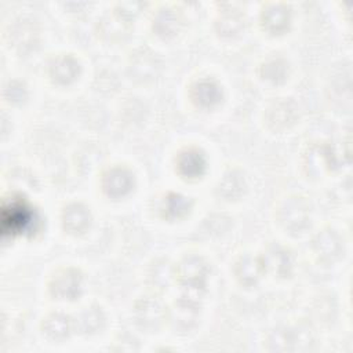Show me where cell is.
Here are the masks:
<instances>
[{
    "label": "cell",
    "mask_w": 353,
    "mask_h": 353,
    "mask_svg": "<svg viewBox=\"0 0 353 353\" xmlns=\"http://www.w3.org/2000/svg\"><path fill=\"white\" fill-rule=\"evenodd\" d=\"M175 273L178 281L183 287L190 290H200L205 285L208 266L201 256L189 255L179 262Z\"/></svg>",
    "instance_id": "cell-1"
},
{
    "label": "cell",
    "mask_w": 353,
    "mask_h": 353,
    "mask_svg": "<svg viewBox=\"0 0 353 353\" xmlns=\"http://www.w3.org/2000/svg\"><path fill=\"white\" fill-rule=\"evenodd\" d=\"M167 317L175 331H190L199 320V306L193 299H178L168 310Z\"/></svg>",
    "instance_id": "cell-2"
},
{
    "label": "cell",
    "mask_w": 353,
    "mask_h": 353,
    "mask_svg": "<svg viewBox=\"0 0 353 353\" xmlns=\"http://www.w3.org/2000/svg\"><path fill=\"white\" fill-rule=\"evenodd\" d=\"M50 291L59 299H74L81 292V274L76 269H63L50 283Z\"/></svg>",
    "instance_id": "cell-3"
},
{
    "label": "cell",
    "mask_w": 353,
    "mask_h": 353,
    "mask_svg": "<svg viewBox=\"0 0 353 353\" xmlns=\"http://www.w3.org/2000/svg\"><path fill=\"white\" fill-rule=\"evenodd\" d=\"M134 183V175L124 167H113L102 175V189L110 197L127 194Z\"/></svg>",
    "instance_id": "cell-4"
},
{
    "label": "cell",
    "mask_w": 353,
    "mask_h": 353,
    "mask_svg": "<svg viewBox=\"0 0 353 353\" xmlns=\"http://www.w3.org/2000/svg\"><path fill=\"white\" fill-rule=\"evenodd\" d=\"M164 319H167V312L156 299L145 298L135 305V320L143 330H157Z\"/></svg>",
    "instance_id": "cell-5"
},
{
    "label": "cell",
    "mask_w": 353,
    "mask_h": 353,
    "mask_svg": "<svg viewBox=\"0 0 353 353\" xmlns=\"http://www.w3.org/2000/svg\"><path fill=\"white\" fill-rule=\"evenodd\" d=\"M307 219V208L299 197H292L280 207V222L285 229L299 232L306 226Z\"/></svg>",
    "instance_id": "cell-6"
},
{
    "label": "cell",
    "mask_w": 353,
    "mask_h": 353,
    "mask_svg": "<svg viewBox=\"0 0 353 353\" xmlns=\"http://www.w3.org/2000/svg\"><path fill=\"white\" fill-rule=\"evenodd\" d=\"M175 164L178 172L185 178L201 176L207 167L204 153L196 148H189L179 152Z\"/></svg>",
    "instance_id": "cell-7"
},
{
    "label": "cell",
    "mask_w": 353,
    "mask_h": 353,
    "mask_svg": "<svg viewBox=\"0 0 353 353\" xmlns=\"http://www.w3.org/2000/svg\"><path fill=\"white\" fill-rule=\"evenodd\" d=\"M10 222V229L12 232H26L36 222L34 214L30 207L23 201H14L3 207V222Z\"/></svg>",
    "instance_id": "cell-8"
},
{
    "label": "cell",
    "mask_w": 353,
    "mask_h": 353,
    "mask_svg": "<svg viewBox=\"0 0 353 353\" xmlns=\"http://www.w3.org/2000/svg\"><path fill=\"white\" fill-rule=\"evenodd\" d=\"M190 98L192 101L201 108H212L222 98V90L218 83L210 79L197 80L190 87Z\"/></svg>",
    "instance_id": "cell-9"
},
{
    "label": "cell",
    "mask_w": 353,
    "mask_h": 353,
    "mask_svg": "<svg viewBox=\"0 0 353 353\" xmlns=\"http://www.w3.org/2000/svg\"><path fill=\"white\" fill-rule=\"evenodd\" d=\"M259 261L263 270H269L277 276H287L292 268L290 252L277 244L269 247Z\"/></svg>",
    "instance_id": "cell-10"
},
{
    "label": "cell",
    "mask_w": 353,
    "mask_h": 353,
    "mask_svg": "<svg viewBox=\"0 0 353 353\" xmlns=\"http://www.w3.org/2000/svg\"><path fill=\"white\" fill-rule=\"evenodd\" d=\"M313 250L323 261H334L341 255L342 241L336 232L331 229L321 230L313 239Z\"/></svg>",
    "instance_id": "cell-11"
},
{
    "label": "cell",
    "mask_w": 353,
    "mask_h": 353,
    "mask_svg": "<svg viewBox=\"0 0 353 353\" xmlns=\"http://www.w3.org/2000/svg\"><path fill=\"white\" fill-rule=\"evenodd\" d=\"M90 222L91 214L81 203H72L62 212V223L69 233H83L90 226Z\"/></svg>",
    "instance_id": "cell-12"
},
{
    "label": "cell",
    "mask_w": 353,
    "mask_h": 353,
    "mask_svg": "<svg viewBox=\"0 0 353 353\" xmlns=\"http://www.w3.org/2000/svg\"><path fill=\"white\" fill-rule=\"evenodd\" d=\"M73 330V321L63 313H51L43 321V334L50 341H63Z\"/></svg>",
    "instance_id": "cell-13"
},
{
    "label": "cell",
    "mask_w": 353,
    "mask_h": 353,
    "mask_svg": "<svg viewBox=\"0 0 353 353\" xmlns=\"http://www.w3.org/2000/svg\"><path fill=\"white\" fill-rule=\"evenodd\" d=\"M80 72V63L72 55L57 57L50 65V74L54 81L68 84L73 81Z\"/></svg>",
    "instance_id": "cell-14"
},
{
    "label": "cell",
    "mask_w": 353,
    "mask_h": 353,
    "mask_svg": "<svg viewBox=\"0 0 353 353\" xmlns=\"http://www.w3.org/2000/svg\"><path fill=\"white\" fill-rule=\"evenodd\" d=\"M290 23V12L283 4H270L262 11V25L270 33H280Z\"/></svg>",
    "instance_id": "cell-15"
},
{
    "label": "cell",
    "mask_w": 353,
    "mask_h": 353,
    "mask_svg": "<svg viewBox=\"0 0 353 353\" xmlns=\"http://www.w3.org/2000/svg\"><path fill=\"white\" fill-rule=\"evenodd\" d=\"M105 323V316L101 307L90 306L85 307L77 317L73 325L80 334H94L102 328Z\"/></svg>",
    "instance_id": "cell-16"
},
{
    "label": "cell",
    "mask_w": 353,
    "mask_h": 353,
    "mask_svg": "<svg viewBox=\"0 0 353 353\" xmlns=\"http://www.w3.org/2000/svg\"><path fill=\"white\" fill-rule=\"evenodd\" d=\"M262 272L263 269L259 258H252L247 255L240 258V261L236 263V276L245 285L255 284Z\"/></svg>",
    "instance_id": "cell-17"
},
{
    "label": "cell",
    "mask_w": 353,
    "mask_h": 353,
    "mask_svg": "<svg viewBox=\"0 0 353 353\" xmlns=\"http://www.w3.org/2000/svg\"><path fill=\"white\" fill-rule=\"evenodd\" d=\"M179 17L171 8L160 10L153 21V30L164 39L174 36L178 32Z\"/></svg>",
    "instance_id": "cell-18"
},
{
    "label": "cell",
    "mask_w": 353,
    "mask_h": 353,
    "mask_svg": "<svg viewBox=\"0 0 353 353\" xmlns=\"http://www.w3.org/2000/svg\"><path fill=\"white\" fill-rule=\"evenodd\" d=\"M244 178L236 170H230L223 175L222 182L219 183V193L226 199H234L243 193Z\"/></svg>",
    "instance_id": "cell-19"
},
{
    "label": "cell",
    "mask_w": 353,
    "mask_h": 353,
    "mask_svg": "<svg viewBox=\"0 0 353 353\" xmlns=\"http://www.w3.org/2000/svg\"><path fill=\"white\" fill-rule=\"evenodd\" d=\"M190 208V203L188 197L179 193H170L163 203V211L170 218H181Z\"/></svg>",
    "instance_id": "cell-20"
},
{
    "label": "cell",
    "mask_w": 353,
    "mask_h": 353,
    "mask_svg": "<svg viewBox=\"0 0 353 353\" xmlns=\"http://www.w3.org/2000/svg\"><path fill=\"white\" fill-rule=\"evenodd\" d=\"M243 28V19L240 15L237 14H225L221 17V19L218 21V30L222 33V34H228V36H232L234 33H237L240 29Z\"/></svg>",
    "instance_id": "cell-21"
},
{
    "label": "cell",
    "mask_w": 353,
    "mask_h": 353,
    "mask_svg": "<svg viewBox=\"0 0 353 353\" xmlns=\"http://www.w3.org/2000/svg\"><path fill=\"white\" fill-rule=\"evenodd\" d=\"M285 65L280 63V61H272L270 63H266L263 65V69H265V79L268 80H273V81H277L279 79H284L283 76L285 74Z\"/></svg>",
    "instance_id": "cell-22"
}]
</instances>
